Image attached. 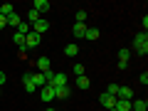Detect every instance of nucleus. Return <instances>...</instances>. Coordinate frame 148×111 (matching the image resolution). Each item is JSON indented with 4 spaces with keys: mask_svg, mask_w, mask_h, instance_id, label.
Here are the masks:
<instances>
[{
    "mask_svg": "<svg viewBox=\"0 0 148 111\" xmlns=\"http://www.w3.org/2000/svg\"><path fill=\"white\" fill-rule=\"evenodd\" d=\"M49 8H52V5H49L47 0H35V3H32V10H37L40 15H45V12H47Z\"/></svg>",
    "mask_w": 148,
    "mask_h": 111,
    "instance_id": "6e6552de",
    "label": "nucleus"
},
{
    "mask_svg": "<svg viewBox=\"0 0 148 111\" xmlns=\"http://www.w3.org/2000/svg\"><path fill=\"white\" fill-rule=\"evenodd\" d=\"M12 12H15V5H10V3H5V5H0V15H3V17L12 15Z\"/></svg>",
    "mask_w": 148,
    "mask_h": 111,
    "instance_id": "412c9836",
    "label": "nucleus"
},
{
    "mask_svg": "<svg viewBox=\"0 0 148 111\" xmlns=\"http://www.w3.org/2000/svg\"><path fill=\"white\" fill-rule=\"evenodd\" d=\"M99 35H101V32L96 30V27H86V35H84V40H89V42H94V40H99Z\"/></svg>",
    "mask_w": 148,
    "mask_h": 111,
    "instance_id": "2eb2a0df",
    "label": "nucleus"
},
{
    "mask_svg": "<svg viewBox=\"0 0 148 111\" xmlns=\"http://www.w3.org/2000/svg\"><path fill=\"white\" fill-rule=\"evenodd\" d=\"M128 59H131V49H126V47H123V49H119V69H123V67H126V64H128Z\"/></svg>",
    "mask_w": 148,
    "mask_h": 111,
    "instance_id": "0eeeda50",
    "label": "nucleus"
},
{
    "mask_svg": "<svg viewBox=\"0 0 148 111\" xmlns=\"http://www.w3.org/2000/svg\"><path fill=\"white\" fill-rule=\"evenodd\" d=\"M116 99L131 101V99H133V89H131V86H119V96H116Z\"/></svg>",
    "mask_w": 148,
    "mask_h": 111,
    "instance_id": "f8f14e48",
    "label": "nucleus"
},
{
    "mask_svg": "<svg viewBox=\"0 0 148 111\" xmlns=\"http://www.w3.org/2000/svg\"><path fill=\"white\" fill-rule=\"evenodd\" d=\"M22 22V17L17 15V12H12V15H8V27H17Z\"/></svg>",
    "mask_w": 148,
    "mask_h": 111,
    "instance_id": "a211bd4d",
    "label": "nucleus"
},
{
    "mask_svg": "<svg viewBox=\"0 0 148 111\" xmlns=\"http://www.w3.org/2000/svg\"><path fill=\"white\" fill-rule=\"evenodd\" d=\"M45 111H54V109H45Z\"/></svg>",
    "mask_w": 148,
    "mask_h": 111,
    "instance_id": "c756f323",
    "label": "nucleus"
},
{
    "mask_svg": "<svg viewBox=\"0 0 148 111\" xmlns=\"http://www.w3.org/2000/svg\"><path fill=\"white\" fill-rule=\"evenodd\" d=\"M148 101L146 99H131V111H146Z\"/></svg>",
    "mask_w": 148,
    "mask_h": 111,
    "instance_id": "9b49d317",
    "label": "nucleus"
},
{
    "mask_svg": "<svg viewBox=\"0 0 148 111\" xmlns=\"http://www.w3.org/2000/svg\"><path fill=\"white\" fill-rule=\"evenodd\" d=\"M5 27H8V17L0 15V30H5Z\"/></svg>",
    "mask_w": 148,
    "mask_h": 111,
    "instance_id": "cd10ccee",
    "label": "nucleus"
},
{
    "mask_svg": "<svg viewBox=\"0 0 148 111\" xmlns=\"http://www.w3.org/2000/svg\"><path fill=\"white\" fill-rule=\"evenodd\" d=\"M99 101L101 104H104V109H114V106H116V96H111V94H106V91H101V96H99Z\"/></svg>",
    "mask_w": 148,
    "mask_h": 111,
    "instance_id": "20e7f679",
    "label": "nucleus"
},
{
    "mask_svg": "<svg viewBox=\"0 0 148 111\" xmlns=\"http://www.w3.org/2000/svg\"><path fill=\"white\" fill-rule=\"evenodd\" d=\"M109 111H116V109H109Z\"/></svg>",
    "mask_w": 148,
    "mask_h": 111,
    "instance_id": "7c9ffc66",
    "label": "nucleus"
},
{
    "mask_svg": "<svg viewBox=\"0 0 148 111\" xmlns=\"http://www.w3.org/2000/svg\"><path fill=\"white\" fill-rule=\"evenodd\" d=\"M40 99H42L45 101V104H49V101H52L54 99V86H42V89H40Z\"/></svg>",
    "mask_w": 148,
    "mask_h": 111,
    "instance_id": "423d86ee",
    "label": "nucleus"
},
{
    "mask_svg": "<svg viewBox=\"0 0 148 111\" xmlns=\"http://www.w3.org/2000/svg\"><path fill=\"white\" fill-rule=\"evenodd\" d=\"M12 42H15L17 47H22V49H25V35H20V32H15V35H12Z\"/></svg>",
    "mask_w": 148,
    "mask_h": 111,
    "instance_id": "5701e85b",
    "label": "nucleus"
},
{
    "mask_svg": "<svg viewBox=\"0 0 148 111\" xmlns=\"http://www.w3.org/2000/svg\"><path fill=\"white\" fill-rule=\"evenodd\" d=\"M37 67H40V72H49V67H52L49 57H40V59H37Z\"/></svg>",
    "mask_w": 148,
    "mask_h": 111,
    "instance_id": "dca6fc26",
    "label": "nucleus"
},
{
    "mask_svg": "<svg viewBox=\"0 0 148 111\" xmlns=\"http://www.w3.org/2000/svg\"><path fill=\"white\" fill-rule=\"evenodd\" d=\"M22 84H25V91H27V94H32V91L37 89L35 82H32V74H30V72H25V77H22Z\"/></svg>",
    "mask_w": 148,
    "mask_h": 111,
    "instance_id": "9d476101",
    "label": "nucleus"
},
{
    "mask_svg": "<svg viewBox=\"0 0 148 111\" xmlns=\"http://www.w3.org/2000/svg\"><path fill=\"white\" fill-rule=\"evenodd\" d=\"M72 35L77 37V40H84V35H86V25H82V22H74V27H72Z\"/></svg>",
    "mask_w": 148,
    "mask_h": 111,
    "instance_id": "1a4fd4ad",
    "label": "nucleus"
},
{
    "mask_svg": "<svg viewBox=\"0 0 148 111\" xmlns=\"http://www.w3.org/2000/svg\"><path fill=\"white\" fill-rule=\"evenodd\" d=\"M5 84V72H3V69H0V86Z\"/></svg>",
    "mask_w": 148,
    "mask_h": 111,
    "instance_id": "c85d7f7f",
    "label": "nucleus"
},
{
    "mask_svg": "<svg viewBox=\"0 0 148 111\" xmlns=\"http://www.w3.org/2000/svg\"><path fill=\"white\" fill-rule=\"evenodd\" d=\"M106 94H111V96H119V84H109V86H106Z\"/></svg>",
    "mask_w": 148,
    "mask_h": 111,
    "instance_id": "393cba45",
    "label": "nucleus"
},
{
    "mask_svg": "<svg viewBox=\"0 0 148 111\" xmlns=\"http://www.w3.org/2000/svg\"><path fill=\"white\" fill-rule=\"evenodd\" d=\"M114 109H116V111H131V101H126V99H119Z\"/></svg>",
    "mask_w": 148,
    "mask_h": 111,
    "instance_id": "6ab92c4d",
    "label": "nucleus"
},
{
    "mask_svg": "<svg viewBox=\"0 0 148 111\" xmlns=\"http://www.w3.org/2000/svg\"><path fill=\"white\" fill-rule=\"evenodd\" d=\"M69 94H72L69 86H54V99H67Z\"/></svg>",
    "mask_w": 148,
    "mask_h": 111,
    "instance_id": "4468645a",
    "label": "nucleus"
},
{
    "mask_svg": "<svg viewBox=\"0 0 148 111\" xmlns=\"http://www.w3.org/2000/svg\"><path fill=\"white\" fill-rule=\"evenodd\" d=\"M77 22H82V25L86 22V12L84 10H77Z\"/></svg>",
    "mask_w": 148,
    "mask_h": 111,
    "instance_id": "bb28decb",
    "label": "nucleus"
},
{
    "mask_svg": "<svg viewBox=\"0 0 148 111\" xmlns=\"http://www.w3.org/2000/svg\"><path fill=\"white\" fill-rule=\"evenodd\" d=\"M72 72H74V77H82V74H84V64H82V62L72 64Z\"/></svg>",
    "mask_w": 148,
    "mask_h": 111,
    "instance_id": "b1692460",
    "label": "nucleus"
},
{
    "mask_svg": "<svg viewBox=\"0 0 148 111\" xmlns=\"http://www.w3.org/2000/svg\"><path fill=\"white\" fill-rule=\"evenodd\" d=\"M40 42H42V37L37 35V32H27L25 35V47H40Z\"/></svg>",
    "mask_w": 148,
    "mask_h": 111,
    "instance_id": "7ed1b4c3",
    "label": "nucleus"
},
{
    "mask_svg": "<svg viewBox=\"0 0 148 111\" xmlns=\"http://www.w3.org/2000/svg\"><path fill=\"white\" fill-rule=\"evenodd\" d=\"M77 86H79L82 91H86V89H89V77H86V74H82V77H77Z\"/></svg>",
    "mask_w": 148,
    "mask_h": 111,
    "instance_id": "f3484780",
    "label": "nucleus"
},
{
    "mask_svg": "<svg viewBox=\"0 0 148 111\" xmlns=\"http://www.w3.org/2000/svg\"><path fill=\"white\" fill-rule=\"evenodd\" d=\"M133 47H136V52L141 54V57L148 54V35L146 32H138V35L133 37Z\"/></svg>",
    "mask_w": 148,
    "mask_h": 111,
    "instance_id": "f257e3e1",
    "label": "nucleus"
},
{
    "mask_svg": "<svg viewBox=\"0 0 148 111\" xmlns=\"http://www.w3.org/2000/svg\"><path fill=\"white\" fill-rule=\"evenodd\" d=\"M30 30H32V32H37V35L42 37V35H45V32H47V30H49V22H47V20H45V17H42V20H37V22H35V25H32V27H30Z\"/></svg>",
    "mask_w": 148,
    "mask_h": 111,
    "instance_id": "39448f33",
    "label": "nucleus"
},
{
    "mask_svg": "<svg viewBox=\"0 0 148 111\" xmlns=\"http://www.w3.org/2000/svg\"><path fill=\"white\" fill-rule=\"evenodd\" d=\"M32 82H35V86H47V79H45V74H32Z\"/></svg>",
    "mask_w": 148,
    "mask_h": 111,
    "instance_id": "aec40b11",
    "label": "nucleus"
},
{
    "mask_svg": "<svg viewBox=\"0 0 148 111\" xmlns=\"http://www.w3.org/2000/svg\"><path fill=\"white\" fill-rule=\"evenodd\" d=\"M17 32H20V35H27V32H30V25H27V22L22 20L20 25H17Z\"/></svg>",
    "mask_w": 148,
    "mask_h": 111,
    "instance_id": "a878e982",
    "label": "nucleus"
},
{
    "mask_svg": "<svg viewBox=\"0 0 148 111\" xmlns=\"http://www.w3.org/2000/svg\"><path fill=\"white\" fill-rule=\"evenodd\" d=\"M77 52H79V47H77V45H67V47H64V54H67V57H77Z\"/></svg>",
    "mask_w": 148,
    "mask_h": 111,
    "instance_id": "4be33fe9",
    "label": "nucleus"
},
{
    "mask_svg": "<svg viewBox=\"0 0 148 111\" xmlns=\"http://www.w3.org/2000/svg\"><path fill=\"white\" fill-rule=\"evenodd\" d=\"M67 74L64 72H54L52 74V79H49V86H67Z\"/></svg>",
    "mask_w": 148,
    "mask_h": 111,
    "instance_id": "f03ea898",
    "label": "nucleus"
},
{
    "mask_svg": "<svg viewBox=\"0 0 148 111\" xmlns=\"http://www.w3.org/2000/svg\"><path fill=\"white\" fill-rule=\"evenodd\" d=\"M37 20H42V15H40V12H37V10H32V8H30V10H27V17H25V22H27V25H35V22Z\"/></svg>",
    "mask_w": 148,
    "mask_h": 111,
    "instance_id": "ddd939ff",
    "label": "nucleus"
}]
</instances>
